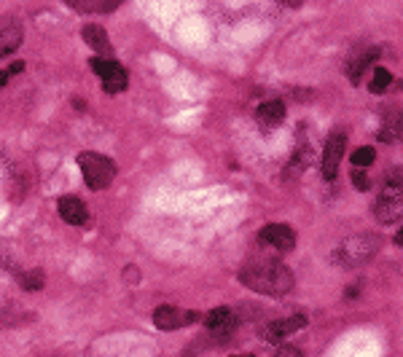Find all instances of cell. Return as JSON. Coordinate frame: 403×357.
I'll return each instance as SVG.
<instances>
[{"mask_svg": "<svg viewBox=\"0 0 403 357\" xmlns=\"http://www.w3.org/2000/svg\"><path fill=\"white\" fill-rule=\"evenodd\" d=\"M240 279L255 293H266V296H285L293 288V274L288 266H282L280 261H250L242 266Z\"/></svg>", "mask_w": 403, "mask_h": 357, "instance_id": "6da1fadb", "label": "cell"}, {"mask_svg": "<svg viewBox=\"0 0 403 357\" xmlns=\"http://www.w3.org/2000/svg\"><path fill=\"white\" fill-rule=\"evenodd\" d=\"M379 250V239L374 234H355L334 250V264H339L342 269H352L371 261Z\"/></svg>", "mask_w": 403, "mask_h": 357, "instance_id": "7a4b0ae2", "label": "cell"}, {"mask_svg": "<svg viewBox=\"0 0 403 357\" xmlns=\"http://www.w3.org/2000/svg\"><path fill=\"white\" fill-rule=\"evenodd\" d=\"M78 167L83 172V180L92 191H103L111 185V180L116 177V164L103 156V153H94V150H83L78 156Z\"/></svg>", "mask_w": 403, "mask_h": 357, "instance_id": "3957f363", "label": "cell"}, {"mask_svg": "<svg viewBox=\"0 0 403 357\" xmlns=\"http://www.w3.org/2000/svg\"><path fill=\"white\" fill-rule=\"evenodd\" d=\"M401 172L395 175V180H387V188H384V194L379 196V202H377V207H374V212H377V218L382 220V223H398V218H401V209H403V199H401Z\"/></svg>", "mask_w": 403, "mask_h": 357, "instance_id": "277c9868", "label": "cell"}, {"mask_svg": "<svg viewBox=\"0 0 403 357\" xmlns=\"http://www.w3.org/2000/svg\"><path fill=\"white\" fill-rule=\"evenodd\" d=\"M345 145H347V135L339 129L334 132L328 143H325V150H322V175L325 180H334L336 172H339V164H342V156H345Z\"/></svg>", "mask_w": 403, "mask_h": 357, "instance_id": "5b68a950", "label": "cell"}, {"mask_svg": "<svg viewBox=\"0 0 403 357\" xmlns=\"http://www.w3.org/2000/svg\"><path fill=\"white\" fill-rule=\"evenodd\" d=\"M258 239H261L266 247L277 250V253H290L293 244H296V234H293V229L282 226V223H269L266 229H261Z\"/></svg>", "mask_w": 403, "mask_h": 357, "instance_id": "8992f818", "label": "cell"}, {"mask_svg": "<svg viewBox=\"0 0 403 357\" xmlns=\"http://www.w3.org/2000/svg\"><path fill=\"white\" fill-rule=\"evenodd\" d=\"M307 314H290V317H285V320H277V323L266 325L264 331H261V338L264 341H272V344H277V341H285L288 336H293L296 331H301V328H307Z\"/></svg>", "mask_w": 403, "mask_h": 357, "instance_id": "52a82bcc", "label": "cell"}, {"mask_svg": "<svg viewBox=\"0 0 403 357\" xmlns=\"http://www.w3.org/2000/svg\"><path fill=\"white\" fill-rule=\"evenodd\" d=\"M194 320H199L194 311H185L180 306H170V304H164V306H159V309L153 311V323L161 331H178L183 325L194 323Z\"/></svg>", "mask_w": 403, "mask_h": 357, "instance_id": "ba28073f", "label": "cell"}, {"mask_svg": "<svg viewBox=\"0 0 403 357\" xmlns=\"http://www.w3.org/2000/svg\"><path fill=\"white\" fill-rule=\"evenodd\" d=\"M19 43H22V24L14 16H3L0 19V57L16 51Z\"/></svg>", "mask_w": 403, "mask_h": 357, "instance_id": "9c48e42d", "label": "cell"}, {"mask_svg": "<svg viewBox=\"0 0 403 357\" xmlns=\"http://www.w3.org/2000/svg\"><path fill=\"white\" fill-rule=\"evenodd\" d=\"M59 215H62V220L65 223H70V226H83L86 223V207H83V202H81L78 196H62L59 199Z\"/></svg>", "mask_w": 403, "mask_h": 357, "instance_id": "30bf717a", "label": "cell"}, {"mask_svg": "<svg viewBox=\"0 0 403 357\" xmlns=\"http://www.w3.org/2000/svg\"><path fill=\"white\" fill-rule=\"evenodd\" d=\"M124 0H68L70 9L81 14H111L121 6Z\"/></svg>", "mask_w": 403, "mask_h": 357, "instance_id": "8fae6325", "label": "cell"}, {"mask_svg": "<svg viewBox=\"0 0 403 357\" xmlns=\"http://www.w3.org/2000/svg\"><path fill=\"white\" fill-rule=\"evenodd\" d=\"M234 323H237V317H234V311L229 306H218V309H213L210 314H205V325H208L210 331H215V333L231 331Z\"/></svg>", "mask_w": 403, "mask_h": 357, "instance_id": "7c38bea8", "label": "cell"}, {"mask_svg": "<svg viewBox=\"0 0 403 357\" xmlns=\"http://www.w3.org/2000/svg\"><path fill=\"white\" fill-rule=\"evenodd\" d=\"M83 41H86L94 51H100V57H108V54H111V41H108V33H105L100 24H86V27H83Z\"/></svg>", "mask_w": 403, "mask_h": 357, "instance_id": "4fadbf2b", "label": "cell"}, {"mask_svg": "<svg viewBox=\"0 0 403 357\" xmlns=\"http://www.w3.org/2000/svg\"><path fill=\"white\" fill-rule=\"evenodd\" d=\"M282 118H285V105L280 103V100H269L258 108V121H261V127H277V124H282Z\"/></svg>", "mask_w": 403, "mask_h": 357, "instance_id": "5bb4252c", "label": "cell"}, {"mask_svg": "<svg viewBox=\"0 0 403 357\" xmlns=\"http://www.w3.org/2000/svg\"><path fill=\"white\" fill-rule=\"evenodd\" d=\"M310 164H312V150L310 148H299L296 153H293V159L288 162V167H285L282 177L293 180V177H299L304 170H310Z\"/></svg>", "mask_w": 403, "mask_h": 357, "instance_id": "9a60e30c", "label": "cell"}, {"mask_svg": "<svg viewBox=\"0 0 403 357\" xmlns=\"http://www.w3.org/2000/svg\"><path fill=\"white\" fill-rule=\"evenodd\" d=\"M92 70L103 78V81H108V78H116V76H121L124 73V68L118 65V62H113V59L108 57H94L92 59Z\"/></svg>", "mask_w": 403, "mask_h": 357, "instance_id": "2e32d148", "label": "cell"}, {"mask_svg": "<svg viewBox=\"0 0 403 357\" xmlns=\"http://www.w3.org/2000/svg\"><path fill=\"white\" fill-rule=\"evenodd\" d=\"M374 59H377V51H366L363 57H355L350 65H347V78H350L352 83H357L360 81V73H366Z\"/></svg>", "mask_w": 403, "mask_h": 357, "instance_id": "e0dca14e", "label": "cell"}, {"mask_svg": "<svg viewBox=\"0 0 403 357\" xmlns=\"http://www.w3.org/2000/svg\"><path fill=\"white\" fill-rule=\"evenodd\" d=\"M392 83V73H387L384 68H377L374 70V76H371V92L374 94H382L387 86Z\"/></svg>", "mask_w": 403, "mask_h": 357, "instance_id": "ac0fdd59", "label": "cell"}, {"mask_svg": "<svg viewBox=\"0 0 403 357\" xmlns=\"http://www.w3.org/2000/svg\"><path fill=\"white\" fill-rule=\"evenodd\" d=\"M374 159H377V153H374V148H357L355 153H352V164L355 167H371L374 164Z\"/></svg>", "mask_w": 403, "mask_h": 357, "instance_id": "d6986e66", "label": "cell"}, {"mask_svg": "<svg viewBox=\"0 0 403 357\" xmlns=\"http://www.w3.org/2000/svg\"><path fill=\"white\" fill-rule=\"evenodd\" d=\"M401 138V121L395 118V124H392L390 118H387V124H384V129L379 132V140L382 143H392V140Z\"/></svg>", "mask_w": 403, "mask_h": 357, "instance_id": "ffe728a7", "label": "cell"}, {"mask_svg": "<svg viewBox=\"0 0 403 357\" xmlns=\"http://www.w3.org/2000/svg\"><path fill=\"white\" fill-rule=\"evenodd\" d=\"M103 89L108 94H118L127 89V73H121V76H116V78H108V81H103Z\"/></svg>", "mask_w": 403, "mask_h": 357, "instance_id": "44dd1931", "label": "cell"}, {"mask_svg": "<svg viewBox=\"0 0 403 357\" xmlns=\"http://www.w3.org/2000/svg\"><path fill=\"white\" fill-rule=\"evenodd\" d=\"M22 285L24 290H41L44 288V274H41V271H27V274L22 276Z\"/></svg>", "mask_w": 403, "mask_h": 357, "instance_id": "7402d4cb", "label": "cell"}, {"mask_svg": "<svg viewBox=\"0 0 403 357\" xmlns=\"http://www.w3.org/2000/svg\"><path fill=\"white\" fill-rule=\"evenodd\" d=\"M352 180H355V188H360V191H369L371 188V180L363 172H355L352 175Z\"/></svg>", "mask_w": 403, "mask_h": 357, "instance_id": "603a6c76", "label": "cell"}, {"mask_svg": "<svg viewBox=\"0 0 403 357\" xmlns=\"http://www.w3.org/2000/svg\"><path fill=\"white\" fill-rule=\"evenodd\" d=\"M275 357H301V352L296 349V346H285V349H280Z\"/></svg>", "mask_w": 403, "mask_h": 357, "instance_id": "cb8c5ba5", "label": "cell"}, {"mask_svg": "<svg viewBox=\"0 0 403 357\" xmlns=\"http://www.w3.org/2000/svg\"><path fill=\"white\" fill-rule=\"evenodd\" d=\"M280 3H285L288 9H299L301 3H307V0H280Z\"/></svg>", "mask_w": 403, "mask_h": 357, "instance_id": "d4e9b609", "label": "cell"}, {"mask_svg": "<svg viewBox=\"0 0 403 357\" xmlns=\"http://www.w3.org/2000/svg\"><path fill=\"white\" fill-rule=\"evenodd\" d=\"M22 68H24L22 62H14L11 70H9V76H16V73H22Z\"/></svg>", "mask_w": 403, "mask_h": 357, "instance_id": "484cf974", "label": "cell"}, {"mask_svg": "<svg viewBox=\"0 0 403 357\" xmlns=\"http://www.w3.org/2000/svg\"><path fill=\"white\" fill-rule=\"evenodd\" d=\"M9 78H11V76H9L6 70H0V86H6V83H9Z\"/></svg>", "mask_w": 403, "mask_h": 357, "instance_id": "4316f807", "label": "cell"}]
</instances>
